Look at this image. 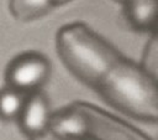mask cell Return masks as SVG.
I'll return each instance as SVG.
<instances>
[{
	"label": "cell",
	"instance_id": "3957f363",
	"mask_svg": "<svg viewBox=\"0 0 158 140\" xmlns=\"http://www.w3.org/2000/svg\"><path fill=\"white\" fill-rule=\"evenodd\" d=\"M48 129L65 140H152L133 125L85 102L52 113Z\"/></svg>",
	"mask_w": 158,
	"mask_h": 140
},
{
	"label": "cell",
	"instance_id": "9c48e42d",
	"mask_svg": "<svg viewBox=\"0 0 158 140\" xmlns=\"http://www.w3.org/2000/svg\"><path fill=\"white\" fill-rule=\"evenodd\" d=\"M139 66L147 74L157 79L158 77V38L156 32H152L151 37L148 38L144 46Z\"/></svg>",
	"mask_w": 158,
	"mask_h": 140
},
{
	"label": "cell",
	"instance_id": "ba28073f",
	"mask_svg": "<svg viewBox=\"0 0 158 140\" xmlns=\"http://www.w3.org/2000/svg\"><path fill=\"white\" fill-rule=\"evenodd\" d=\"M26 95L7 85L0 89V119L5 121L17 120Z\"/></svg>",
	"mask_w": 158,
	"mask_h": 140
},
{
	"label": "cell",
	"instance_id": "7c38bea8",
	"mask_svg": "<svg viewBox=\"0 0 158 140\" xmlns=\"http://www.w3.org/2000/svg\"><path fill=\"white\" fill-rule=\"evenodd\" d=\"M114 1H116V2H121V4H122V1H123V0H114Z\"/></svg>",
	"mask_w": 158,
	"mask_h": 140
},
{
	"label": "cell",
	"instance_id": "277c9868",
	"mask_svg": "<svg viewBox=\"0 0 158 140\" xmlns=\"http://www.w3.org/2000/svg\"><path fill=\"white\" fill-rule=\"evenodd\" d=\"M51 74L49 61L38 52H23L16 56L6 67L5 82L21 93L40 90Z\"/></svg>",
	"mask_w": 158,
	"mask_h": 140
},
{
	"label": "cell",
	"instance_id": "30bf717a",
	"mask_svg": "<svg viewBox=\"0 0 158 140\" xmlns=\"http://www.w3.org/2000/svg\"><path fill=\"white\" fill-rule=\"evenodd\" d=\"M30 140H65L64 138L59 136L58 134H56L54 131H52L51 129H47L40 134H36L33 136H30L28 138Z\"/></svg>",
	"mask_w": 158,
	"mask_h": 140
},
{
	"label": "cell",
	"instance_id": "52a82bcc",
	"mask_svg": "<svg viewBox=\"0 0 158 140\" xmlns=\"http://www.w3.org/2000/svg\"><path fill=\"white\" fill-rule=\"evenodd\" d=\"M52 0H9V9L19 21H33L47 15L53 7Z\"/></svg>",
	"mask_w": 158,
	"mask_h": 140
},
{
	"label": "cell",
	"instance_id": "8fae6325",
	"mask_svg": "<svg viewBox=\"0 0 158 140\" xmlns=\"http://www.w3.org/2000/svg\"><path fill=\"white\" fill-rule=\"evenodd\" d=\"M52 1H53L54 6H58V5H64V4H67V2H69L72 0H52Z\"/></svg>",
	"mask_w": 158,
	"mask_h": 140
},
{
	"label": "cell",
	"instance_id": "5b68a950",
	"mask_svg": "<svg viewBox=\"0 0 158 140\" xmlns=\"http://www.w3.org/2000/svg\"><path fill=\"white\" fill-rule=\"evenodd\" d=\"M51 115L47 97L37 90L26 95L17 121L22 133L30 138L49 128Z\"/></svg>",
	"mask_w": 158,
	"mask_h": 140
},
{
	"label": "cell",
	"instance_id": "7a4b0ae2",
	"mask_svg": "<svg viewBox=\"0 0 158 140\" xmlns=\"http://www.w3.org/2000/svg\"><path fill=\"white\" fill-rule=\"evenodd\" d=\"M56 47L67 69L91 89L122 56L83 22H72L60 27L56 36Z\"/></svg>",
	"mask_w": 158,
	"mask_h": 140
},
{
	"label": "cell",
	"instance_id": "8992f818",
	"mask_svg": "<svg viewBox=\"0 0 158 140\" xmlns=\"http://www.w3.org/2000/svg\"><path fill=\"white\" fill-rule=\"evenodd\" d=\"M123 14L132 28L154 32L157 25V0H123Z\"/></svg>",
	"mask_w": 158,
	"mask_h": 140
},
{
	"label": "cell",
	"instance_id": "6da1fadb",
	"mask_svg": "<svg viewBox=\"0 0 158 140\" xmlns=\"http://www.w3.org/2000/svg\"><path fill=\"white\" fill-rule=\"evenodd\" d=\"M94 90L107 104L136 120H158L157 79L123 55L100 78Z\"/></svg>",
	"mask_w": 158,
	"mask_h": 140
}]
</instances>
